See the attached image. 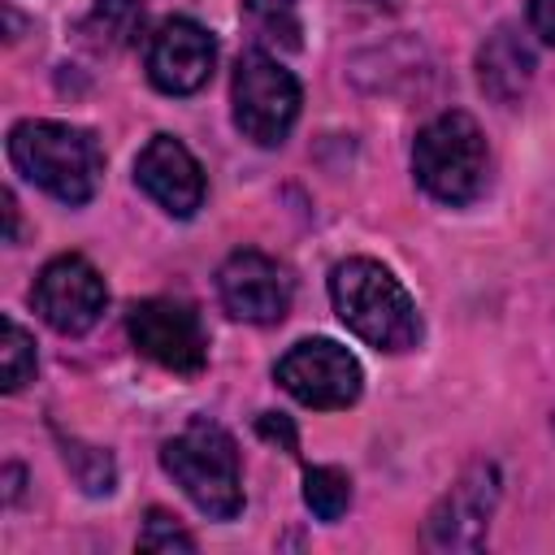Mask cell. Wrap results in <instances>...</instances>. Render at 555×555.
Here are the masks:
<instances>
[{
	"instance_id": "1",
	"label": "cell",
	"mask_w": 555,
	"mask_h": 555,
	"mask_svg": "<svg viewBox=\"0 0 555 555\" xmlns=\"http://www.w3.org/2000/svg\"><path fill=\"white\" fill-rule=\"evenodd\" d=\"M330 299H334L338 321L377 351H408L421 338V317H416L412 295L386 264L369 256H351L334 264Z\"/></svg>"
},
{
	"instance_id": "2",
	"label": "cell",
	"mask_w": 555,
	"mask_h": 555,
	"mask_svg": "<svg viewBox=\"0 0 555 555\" xmlns=\"http://www.w3.org/2000/svg\"><path fill=\"white\" fill-rule=\"evenodd\" d=\"M13 169L61 204H87L104 178V152L91 130L69 121H17L9 130Z\"/></svg>"
},
{
	"instance_id": "3",
	"label": "cell",
	"mask_w": 555,
	"mask_h": 555,
	"mask_svg": "<svg viewBox=\"0 0 555 555\" xmlns=\"http://www.w3.org/2000/svg\"><path fill=\"white\" fill-rule=\"evenodd\" d=\"M160 468L182 486V494L212 520H234L243 512V473L234 438L208 421L195 416L178 438L160 447Z\"/></svg>"
},
{
	"instance_id": "4",
	"label": "cell",
	"mask_w": 555,
	"mask_h": 555,
	"mask_svg": "<svg viewBox=\"0 0 555 555\" xmlns=\"http://www.w3.org/2000/svg\"><path fill=\"white\" fill-rule=\"evenodd\" d=\"M486 169H490L486 134L468 113L451 108L421 126L412 143V173L438 204L451 208L473 204L486 186Z\"/></svg>"
},
{
	"instance_id": "5",
	"label": "cell",
	"mask_w": 555,
	"mask_h": 555,
	"mask_svg": "<svg viewBox=\"0 0 555 555\" xmlns=\"http://www.w3.org/2000/svg\"><path fill=\"white\" fill-rule=\"evenodd\" d=\"M230 100H234V126L243 130V139L260 147H278L299 117V82L264 48H247L238 56Z\"/></svg>"
},
{
	"instance_id": "6",
	"label": "cell",
	"mask_w": 555,
	"mask_h": 555,
	"mask_svg": "<svg viewBox=\"0 0 555 555\" xmlns=\"http://www.w3.org/2000/svg\"><path fill=\"white\" fill-rule=\"evenodd\" d=\"M273 377L304 408H351L364 386L360 360L334 338H299L273 364Z\"/></svg>"
},
{
	"instance_id": "7",
	"label": "cell",
	"mask_w": 555,
	"mask_h": 555,
	"mask_svg": "<svg viewBox=\"0 0 555 555\" xmlns=\"http://www.w3.org/2000/svg\"><path fill=\"white\" fill-rule=\"evenodd\" d=\"M30 304L56 334H87L104 317L108 291H104V278L95 273V264L87 256L65 251L39 269Z\"/></svg>"
},
{
	"instance_id": "8",
	"label": "cell",
	"mask_w": 555,
	"mask_h": 555,
	"mask_svg": "<svg viewBox=\"0 0 555 555\" xmlns=\"http://www.w3.org/2000/svg\"><path fill=\"white\" fill-rule=\"evenodd\" d=\"M499 503V468L477 460L460 473V481L438 499L425 520V546L434 551H477L486 542L490 516Z\"/></svg>"
},
{
	"instance_id": "9",
	"label": "cell",
	"mask_w": 555,
	"mask_h": 555,
	"mask_svg": "<svg viewBox=\"0 0 555 555\" xmlns=\"http://www.w3.org/2000/svg\"><path fill=\"white\" fill-rule=\"evenodd\" d=\"M130 343L169 373H199L208 360V338L199 317L178 299H143L126 317Z\"/></svg>"
},
{
	"instance_id": "10",
	"label": "cell",
	"mask_w": 555,
	"mask_h": 555,
	"mask_svg": "<svg viewBox=\"0 0 555 555\" xmlns=\"http://www.w3.org/2000/svg\"><path fill=\"white\" fill-rule=\"evenodd\" d=\"M217 39L191 17H165L147 39V78L165 95H191L212 78Z\"/></svg>"
},
{
	"instance_id": "11",
	"label": "cell",
	"mask_w": 555,
	"mask_h": 555,
	"mask_svg": "<svg viewBox=\"0 0 555 555\" xmlns=\"http://www.w3.org/2000/svg\"><path fill=\"white\" fill-rule=\"evenodd\" d=\"M217 295L230 317L251 321V325H273L291 308V278L278 260L247 247V251H234L217 269Z\"/></svg>"
},
{
	"instance_id": "12",
	"label": "cell",
	"mask_w": 555,
	"mask_h": 555,
	"mask_svg": "<svg viewBox=\"0 0 555 555\" xmlns=\"http://www.w3.org/2000/svg\"><path fill=\"white\" fill-rule=\"evenodd\" d=\"M134 182L169 212V217H191L204 204V169L199 160L186 152V143H178L173 134H156L147 139V147L134 160Z\"/></svg>"
},
{
	"instance_id": "13",
	"label": "cell",
	"mask_w": 555,
	"mask_h": 555,
	"mask_svg": "<svg viewBox=\"0 0 555 555\" xmlns=\"http://www.w3.org/2000/svg\"><path fill=\"white\" fill-rule=\"evenodd\" d=\"M533 78V48L516 26H494L477 52V82L494 104H516Z\"/></svg>"
},
{
	"instance_id": "14",
	"label": "cell",
	"mask_w": 555,
	"mask_h": 555,
	"mask_svg": "<svg viewBox=\"0 0 555 555\" xmlns=\"http://www.w3.org/2000/svg\"><path fill=\"white\" fill-rule=\"evenodd\" d=\"M243 17L251 35L269 48L295 52L304 43V22H299V0H243Z\"/></svg>"
},
{
	"instance_id": "15",
	"label": "cell",
	"mask_w": 555,
	"mask_h": 555,
	"mask_svg": "<svg viewBox=\"0 0 555 555\" xmlns=\"http://www.w3.org/2000/svg\"><path fill=\"white\" fill-rule=\"evenodd\" d=\"M304 503L317 520H338L351 507V477L334 464H317L304 473Z\"/></svg>"
},
{
	"instance_id": "16",
	"label": "cell",
	"mask_w": 555,
	"mask_h": 555,
	"mask_svg": "<svg viewBox=\"0 0 555 555\" xmlns=\"http://www.w3.org/2000/svg\"><path fill=\"white\" fill-rule=\"evenodd\" d=\"M65 464L74 473V481L87 490V494H108L113 481H117V468H113V455L104 447H87L78 438L65 442Z\"/></svg>"
},
{
	"instance_id": "17",
	"label": "cell",
	"mask_w": 555,
	"mask_h": 555,
	"mask_svg": "<svg viewBox=\"0 0 555 555\" xmlns=\"http://www.w3.org/2000/svg\"><path fill=\"white\" fill-rule=\"evenodd\" d=\"M35 377V338L13 321L4 317V390H22L26 382Z\"/></svg>"
},
{
	"instance_id": "18",
	"label": "cell",
	"mask_w": 555,
	"mask_h": 555,
	"mask_svg": "<svg viewBox=\"0 0 555 555\" xmlns=\"http://www.w3.org/2000/svg\"><path fill=\"white\" fill-rule=\"evenodd\" d=\"M139 551H195V538L178 525V516L152 507L143 520V533H139Z\"/></svg>"
},
{
	"instance_id": "19",
	"label": "cell",
	"mask_w": 555,
	"mask_h": 555,
	"mask_svg": "<svg viewBox=\"0 0 555 555\" xmlns=\"http://www.w3.org/2000/svg\"><path fill=\"white\" fill-rule=\"evenodd\" d=\"M147 13V0H95V22L113 39H130Z\"/></svg>"
},
{
	"instance_id": "20",
	"label": "cell",
	"mask_w": 555,
	"mask_h": 555,
	"mask_svg": "<svg viewBox=\"0 0 555 555\" xmlns=\"http://www.w3.org/2000/svg\"><path fill=\"white\" fill-rule=\"evenodd\" d=\"M256 434L269 438V442H282V451H291V455H295V447H299L295 425H291L282 412H260V416H256Z\"/></svg>"
},
{
	"instance_id": "21",
	"label": "cell",
	"mask_w": 555,
	"mask_h": 555,
	"mask_svg": "<svg viewBox=\"0 0 555 555\" xmlns=\"http://www.w3.org/2000/svg\"><path fill=\"white\" fill-rule=\"evenodd\" d=\"M529 30L555 48V0H529Z\"/></svg>"
},
{
	"instance_id": "22",
	"label": "cell",
	"mask_w": 555,
	"mask_h": 555,
	"mask_svg": "<svg viewBox=\"0 0 555 555\" xmlns=\"http://www.w3.org/2000/svg\"><path fill=\"white\" fill-rule=\"evenodd\" d=\"M373 4H390V0H373Z\"/></svg>"
}]
</instances>
